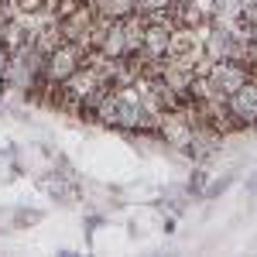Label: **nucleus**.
<instances>
[{"instance_id": "obj_11", "label": "nucleus", "mask_w": 257, "mask_h": 257, "mask_svg": "<svg viewBox=\"0 0 257 257\" xmlns=\"http://www.w3.org/2000/svg\"><path fill=\"white\" fill-rule=\"evenodd\" d=\"M89 4H93L96 18L103 21H123L127 14L138 11V0H89Z\"/></svg>"}, {"instance_id": "obj_12", "label": "nucleus", "mask_w": 257, "mask_h": 257, "mask_svg": "<svg viewBox=\"0 0 257 257\" xmlns=\"http://www.w3.org/2000/svg\"><path fill=\"white\" fill-rule=\"evenodd\" d=\"M18 14L28 18H41V14H52V0H11Z\"/></svg>"}, {"instance_id": "obj_5", "label": "nucleus", "mask_w": 257, "mask_h": 257, "mask_svg": "<svg viewBox=\"0 0 257 257\" xmlns=\"http://www.w3.org/2000/svg\"><path fill=\"white\" fill-rule=\"evenodd\" d=\"M226 106H230V117L237 120L240 131H257V76H250L237 93H230Z\"/></svg>"}, {"instance_id": "obj_9", "label": "nucleus", "mask_w": 257, "mask_h": 257, "mask_svg": "<svg viewBox=\"0 0 257 257\" xmlns=\"http://www.w3.org/2000/svg\"><path fill=\"white\" fill-rule=\"evenodd\" d=\"M62 41H65V35H62V21L55 18V14H41V18H35L31 45L38 48L41 55H48L52 48H59Z\"/></svg>"}, {"instance_id": "obj_16", "label": "nucleus", "mask_w": 257, "mask_h": 257, "mask_svg": "<svg viewBox=\"0 0 257 257\" xmlns=\"http://www.w3.org/2000/svg\"><path fill=\"white\" fill-rule=\"evenodd\" d=\"M7 55H11V52L0 45V86H4V72H7Z\"/></svg>"}, {"instance_id": "obj_4", "label": "nucleus", "mask_w": 257, "mask_h": 257, "mask_svg": "<svg viewBox=\"0 0 257 257\" xmlns=\"http://www.w3.org/2000/svg\"><path fill=\"white\" fill-rule=\"evenodd\" d=\"M247 79H250V69L243 62H209L206 72H202L206 93H213V96H230Z\"/></svg>"}, {"instance_id": "obj_7", "label": "nucleus", "mask_w": 257, "mask_h": 257, "mask_svg": "<svg viewBox=\"0 0 257 257\" xmlns=\"http://www.w3.org/2000/svg\"><path fill=\"white\" fill-rule=\"evenodd\" d=\"M168 21L175 28H192V31H202L209 24V14H206V4L202 0H172V7L165 11Z\"/></svg>"}, {"instance_id": "obj_14", "label": "nucleus", "mask_w": 257, "mask_h": 257, "mask_svg": "<svg viewBox=\"0 0 257 257\" xmlns=\"http://www.w3.org/2000/svg\"><path fill=\"white\" fill-rule=\"evenodd\" d=\"M11 14H14V4H4V7H0V45H4V31H7Z\"/></svg>"}, {"instance_id": "obj_15", "label": "nucleus", "mask_w": 257, "mask_h": 257, "mask_svg": "<svg viewBox=\"0 0 257 257\" xmlns=\"http://www.w3.org/2000/svg\"><path fill=\"white\" fill-rule=\"evenodd\" d=\"M243 21H247L250 28H257V0H247V11H243Z\"/></svg>"}, {"instance_id": "obj_10", "label": "nucleus", "mask_w": 257, "mask_h": 257, "mask_svg": "<svg viewBox=\"0 0 257 257\" xmlns=\"http://www.w3.org/2000/svg\"><path fill=\"white\" fill-rule=\"evenodd\" d=\"M243 11H247V0H209L206 4L209 24H219V28H237V24H243Z\"/></svg>"}, {"instance_id": "obj_17", "label": "nucleus", "mask_w": 257, "mask_h": 257, "mask_svg": "<svg viewBox=\"0 0 257 257\" xmlns=\"http://www.w3.org/2000/svg\"><path fill=\"white\" fill-rule=\"evenodd\" d=\"M4 4H11V0H0V7H4Z\"/></svg>"}, {"instance_id": "obj_1", "label": "nucleus", "mask_w": 257, "mask_h": 257, "mask_svg": "<svg viewBox=\"0 0 257 257\" xmlns=\"http://www.w3.org/2000/svg\"><path fill=\"white\" fill-rule=\"evenodd\" d=\"M247 52H250V24L247 21L237 28H219V24L202 28V55L209 62H243Z\"/></svg>"}, {"instance_id": "obj_2", "label": "nucleus", "mask_w": 257, "mask_h": 257, "mask_svg": "<svg viewBox=\"0 0 257 257\" xmlns=\"http://www.w3.org/2000/svg\"><path fill=\"white\" fill-rule=\"evenodd\" d=\"M41 62H45V55H41L35 45L14 48V52L7 55V72H4V86H0V89L24 96V93L41 79Z\"/></svg>"}, {"instance_id": "obj_8", "label": "nucleus", "mask_w": 257, "mask_h": 257, "mask_svg": "<svg viewBox=\"0 0 257 257\" xmlns=\"http://www.w3.org/2000/svg\"><path fill=\"white\" fill-rule=\"evenodd\" d=\"M168 59L199 62V59H202V31L175 28V31H172V41H168Z\"/></svg>"}, {"instance_id": "obj_6", "label": "nucleus", "mask_w": 257, "mask_h": 257, "mask_svg": "<svg viewBox=\"0 0 257 257\" xmlns=\"http://www.w3.org/2000/svg\"><path fill=\"white\" fill-rule=\"evenodd\" d=\"M62 21V35L65 41H76L86 48V41H89V31L96 28V11H93V4H79V7H72Z\"/></svg>"}, {"instance_id": "obj_3", "label": "nucleus", "mask_w": 257, "mask_h": 257, "mask_svg": "<svg viewBox=\"0 0 257 257\" xmlns=\"http://www.w3.org/2000/svg\"><path fill=\"white\" fill-rule=\"evenodd\" d=\"M86 59H89V52H86L82 45H76V41H62L59 48H52V52L45 55L41 72H45L48 82H65L86 65Z\"/></svg>"}, {"instance_id": "obj_13", "label": "nucleus", "mask_w": 257, "mask_h": 257, "mask_svg": "<svg viewBox=\"0 0 257 257\" xmlns=\"http://www.w3.org/2000/svg\"><path fill=\"white\" fill-rule=\"evenodd\" d=\"M172 7V0H138V14L141 18H151V14H165Z\"/></svg>"}]
</instances>
